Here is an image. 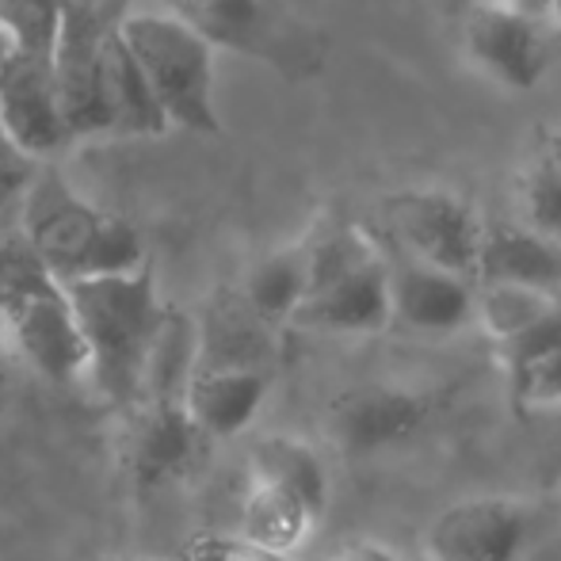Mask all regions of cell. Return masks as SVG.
Returning a JSON list of instances; mask_svg holds the SVG:
<instances>
[{"mask_svg":"<svg viewBox=\"0 0 561 561\" xmlns=\"http://www.w3.org/2000/svg\"><path fill=\"white\" fill-rule=\"evenodd\" d=\"M318 527V516L306 508L298 496L252 478L249 493L241 501V539L272 554H295L310 531Z\"/></svg>","mask_w":561,"mask_h":561,"instance_id":"d6986e66","label":"cell"},{"mask_svg":"<svg viewBox=\"0 0 561 561\" xmlns=\"http://www.w3.org/2000/svg\"><path fill=\"white\" fill-rule=\"evenodd\" d=\"M558 344H561V302L547 313V318L535 321L531 329H524L519 336L504 340V344H496V347H501V359H504L508 378H516V375H524L531 363H539L547 352H554Z\"/></svg>","mask_w":561,"mask_h":561,"instance_id":"d4e9b609","label":"cell"},{"mask_svg":"<svg viewBox=\"0 0 561 561\" xmlns=\"http://www.w3.org/2000/svg\"><path fill=\"white\" fill-rule=\"evenodd\" d=\"M192 31H199L215 50L260 58L275 69L298 73L310 54L298 46L295 23L283 15L279 0H169Z\"/></svg>","mask_w":561,"mask_h":561,"instance_id":"52a82bcc","label":"cell"},{"mask_svg":"<svg viewBox=\"0 0 561 561\" xmlns=\"http://www.w3.org/2000/svg\"><path fill=\"white\" fill-rule=\"evenodd\" d=\"M12 382H15V375H12V363H8V355L0 352V405L8 401V393H12Z\"/></svg>","mask_w":561,"mask_h":561,"instance_id":"4dcf8cb0","label":"cell"},{"mask_svg":"<svg viewBox=\"0 0 561 561\" xmlns=\"http://www.w3.org/2000/svg\"><path fill=\"white\" fill-rule=\"evenodd\" d=\"M112 561H161V558H149V554H123V558H112Z\"/></svg>","mask_w":561,"mask_h":561,"instance_id":"d6a6232c","label":"cell"},{"mask_svg":"<svg viewBox=\"0 0 561 561\" xmlns=\"http://www.w3.org/2000/svg\"><path fill=\"white\" fill-rule=\"evenodd\" d=\"M462 43L473 66L508 92H535L547 77V43L539 20L512 8L508 0H473Z\"/></svg>","mask_w":561,"mask_h":561,"instance_id":"ba28073f","label":"cell"},{"mask_svg":"<svg viewBox=\"0 0 561 561\" xmlns=\"http://www.w3.org/2000/svg\"><path fill=\"white\" fill-rule=\"evenodd\" d=\"M0 134L23 161H46L66 149L69 130L61 118L54 58H12L0 69Z\"/></svg>","mask_w":561,"mask_h":561,"instance_id":"30bf717a","label":"cell"},{"mask_svg":"<svg viewBox=\"0 0 561 561\" xmlns=\"http://www.w3.org/2000/svg\"><path fill=\"white\" fill-rule=\"evenodd\" d=\"M107 107H112V134L153 138V134L169 130V118L157 107L153 92H149L134 54L126 50L118 27L107 38Z\"/></svg>","mask_w":561,"mask_h":561,"instance_id":"44dd1931","label":"cell"},{"mask_svg":"<svg viewBox=\"0 0 561 561\" xmlns=\"http://www.w3.org/2000/svg\"><path fill=\"white\" fill-rule=\"evenodd\" d=\"M390 321V264L378 249L333 279L310 287L306 302L295 313V325L347 336L382 333Z\"/></svg>","mask_w":561,"mask_h":561,"instance_id":"7c38bea8","label":"cell"},{"mask_svg":"<svg viewBox=\"0 0 561 561\" xmlns=\"http://www.w3.org/2000/svg\"><path fill=\"white\" fill-rule=\"evenodd\" d=\"M508 4H512V8H519L524 15H531V20H539V23H542L547 15L554 20V12L561 8V0H508Z\"/></svg>","mask_w":561,"mask_h":561,"instance_id":"f546056e","label":"cell"},{"mask_svg":"<svg viewBox=\"0 0 561 561\" xmlns=\"http://www.w3.org/2000/svg\"><path fill=\"white\" fill-rule=\"evenodd\" d=\"M519 218L561 249V138H542L519 172Z\"/></svg>","mask_w":561,"mask_h":561,"instance_id":"7402d4cb","label":"cell"},{"mask_svg":"<svg viewBox=\"0 0 561 561\" xmlns=\"http://www.w3.org/2000/svg\"><path fill=\"white\" fill-rule=\"evenodd\" d=\"M432 401L405 386H355L340 393L329 409V432L347 455H378L386 447L409 444L428 424Z\"/></svg>","mask_w":561,"mask_h":561,"instance_id":"8fae6325","label":"cell"},{"mask_svg":"<svg viewBox=\"0 0 561 561\" xmlns=\"http://www.w3.org/2000/svg\"><path fill=\"white\" fill-rule=\"evenodd\" d=\"M554 306L558 298L550 290L512 287V283H478V290H473V318L493 336V344L519 336L539 318H547Z\"/></svg>","mask_w":561,"mask_h":561,"instance_id":"603a6c76","label":"cell"},{"mask_svg":"<svg viewBox=\"0 0 561 561\" xmlns=\"http://www.w3.org/2000/svg\"><path fill=\"white\" fill-rule=\"evenodd\" d=\"M336 561H401V558L390 547H382V542H355Z\"/></svg>","mask_w":561,"mask_h":561,"instance_id":"f1b7e54d","label":"cell"},{"mask_svg":"<svg viewBox=\"0 0 561 561\" xmlns=\"http://www.w3.org/2000/svg\"><path fill=\"white\" fill-rule=\"evenodd\" d=\"M130 0H66L58 46H54V84L69 138L112 134L107 107V38L126 15Z\"/></svg>","mask_w":561,"mask_h":561,"instance_id":"5b68a950","label":"cell"},{"mask_svg":"<svg viewBox=\"0 0 561 561\" xmlns=\"http://www.w3.org/2000/svg\"><path fill=\"white\" fill-rule=\"evenodd\" d=\"M66 0H0V38L12 58H54Z\"/></svg>","mask_w":561,"mask_h":561,"instance_id":"cb8c5ba5","label":"cell"},{"mask_svg":"<svg viewBox=\"0 0 561 561\" xmlns=\"http://www.w3.org/2000/svg\"><path fill=\"white\" fill-rule=\"evenodd\" d=\"M20 233L61 287L104 275H130L149 264L138 226L84 203L50 164H38L35 180L23 192Z\"/></svg>","mask_w":561,"mask_h":561,"instance_id":"7a4b0ae2","label":"cell"},{"mask_svg":"<svg viewBox=\"0 0 561 561\" xmlns=\"http://www.w3.org/2000/svg\"><path fill=\"white\" fill-rule=\"evenodd\" d=\"M12 157H20V153H15V149L8 146V138H4V134H0V164H4V161H12Z\"/></svg>","mask_w":561,"mask_h":561,"instance_id":"1f68e13d","label":"cell"},{"mask_svg":"<svg viewBox=\"0 0 561 561\" xmlns=\"http://www.w3.org/2000/svg\"><path fill=\"white\" fill-rule=\"evenodd\" d=\"M512 398L527 409H561V344L512 378Z\"/></svg>","mask_w":561,"mask_h":561,"instance_id":"484cf974","label":"cell"},{"mask_svg":"<svg viewBox=\"0 0 561 561\" xmlns=\"http://www.w3.org/2000/svg\"><path fill=\"white\" fill-rule=\"evenodd\" d=\"M390 313L421 333H455L473 321V283L401 256L390 264Z\"/></svg>","mask_w":561,"mask_h":561,"instance_id":"5bb4252c","label":"cell"},{"mask_svg":"<svg viewBox=\"0 0 561 561\" xmlns=\"http://www.w3.org/2000/svg\"><path fill=\"white\" fill-rule=\"evenodd\" d=\"M35 172H38V164L23 161V157H12V161L0 164V218L12 207H20L23 192H27V184L35 180Z\"/></svg>","mask_w":561,"mask_h":561,"instance_id":"83f0119b","label":"cell"},{"mask_svg":"<svg viewBox=\"0 0 561 561\" xmlns=\"http://www.w3.org/2000/svg\"><path fill=\"white\" fill-rule=\"evenodd\" d=\"M66 290L89 347V378L112 405H138L169 321L157 295L153 260L130 275L81 279Z\"/></svg>","mask_w":561,"mask_h":561,"instance_id":"6da1fadb","label":"cell"},{"mask_svg":"<svg viewBox=\"0 0 561 561\" xmlns=\"http://www.w3.org/2000/svg\"><path fill=\"white\" fill-rule=\"evenodd\" d=\"M0 318L20 355L43 378L77 382L89 375V347L69 290L38 260L20 226L0 233Z\"/></svg>","mask_w":561,"mask_h":561,"instance_id":"3957f363","label":"cell"},{"mask_svg":"<svg viewBox=\"0 0 561 561\" xmlns=\"http://www.w3.org/2000/svg\"><path fill=\"white\" fill-rule=\"evenodd\" d=\"M531 516L512 496H466L439 512L424 535L428 561H519Z\"/></svg>","mask_w":561,"mask_h":561,"instance_id":"9c48e42d","label":"cell"},{"mask_svg":"<svg viewBox=\"0 0 561 561\" xmlns=\"http://www.w3.org/2000/svg\"><path fill=\"white\" fill-rule=\"evenodd\" d=\"M382 222L409 260L444 267L473 283L485 222L462 195L447 187H405L382 199Z\"/></svg>","mask_w":561,"mask_h":561,"instance_id":"8992f818","label":"cell"},{"mask_svg":"<svg viewBox=\"0 0 561 561\" xmlns=\"http://www.w3.org/2000/svg\"><path fill=\"white\" fill-rule=\"evenodd\" d=\"M473 279L554 290V283H561V249L527 226H485Z\"/></svg>","mask_w":561,"mask_h":561,"instance_id":"e0dca14e","label":"cell"},{"mask_svg":"<svg viewBox=\"0 0 561 561\" xmlns=\"http://www.w3.org/2000/svg\"><path fill=\"white\" fill-rule=\"evenodd\" d=\"M126 447V466L138 489H164L180 481L199 458V428L192 424L180 393H153L149 401H138Z\"/></svg>","mask_w":561,"mask_h":561,"instance_id":"4fadbf2b","label":"cell"},{"mask_svg":"<svg viewBox=\"0 0 561 561\" xmlns=\"http://www.w3.org/2000/svg\"><path fill=\"white\" fill-rule=\"evenodd\" d=\"M4 61H8V46H4V38H0V69H4Z\"/></svg>","mask_w":561,"mask_h":561,"instance_id":"836d02e7","label":"cell"},{"mask_svg":"<svg viewBox=\"0 0 561 561\" xmlns=\"http://www.w3.org/2000/svg\"><path fill=\"white\" fill-rule=\"evenodd\" d=\"M118 35L138 61L169 126L222 134L215 107V46L199 31L187 27L180 15L138 12L118 20Z\"/></svg>","mask_w":561,"mask_h":561,"instance_id":"277c9868","label":"cell"},{"mask_svg":"<svg viewBox=\"0 0 561 561\" xmlns=\"http://www.w3.org/2000/svg\"><path fill=\"white\" fill-rule=\"evenodd\" d=\"M252 478L298 496L313 516H325L329 504V473L321 455L306 439L295 436H264L252 447Z\"/></svg>","mask_w":561,"mask_h":561,"instance_id":"ffe728a7","label":"cell"},{"mask_svg":"<svg viewBox=\"0 0 561 561\" xmlns=\"http://www.w3.org/2000/svg\"><path fill=\"white\" fill-rule=\"evenodd\" d=\"M306 290H310V252L306 244H290V249H275L252 264V272L244 275L241 298L260 321L275 329L283 321H295L298 306L306 302Z\"/></svg>","mask_w":561,"mask_h":561,"instance_id":"ac0fdd59","label":"cell"},{"mask_svg":"<svg viewBox=\"0 0 561 561\" xmlns=\"http://www.w3.org/2000/svg\"><path fill=\"white\" fill-rule=\"evenodd\" d=\"M272 325L244 306L241 295L210 302L199 329V352L192 370H264L272 375Z\"/></svg>","mask_w":561,"mask_h":561,"instance_id":"2e32d148","label":"cell"},{"mask_svg":"<svg viewBox=\"0 0 561 561\" xmlns=\"http://www.w3.org/2000/svg\"><path fill=\"white\" fill-rule=\"evenodd\" d=\"M184 561H295V558L260 550L252 542H244L241 535L237 539H229V535H199V539H192Z\"/></svg>","mask_w":561,"mask_h":561,"instance_id":"4316f807","label":"cell"},{"mask_svg":"<svg viewBox=\"0 0 561 561\" xmlns=\"http://www.w3.org/2000/svg\"><path fill=\"white\" fill-rule=\"evenodd\" d=\"M267 390L272 375L264 370H192L180 398L203 439H233L256 421Z\"/></svg>","mask_w":561,"mask_h":561,"instance_id":"9a60e30c","label":"cell"}]
</instances>
